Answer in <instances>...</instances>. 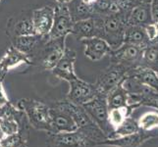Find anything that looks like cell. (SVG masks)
I'll use <instances>...</instances> for the list:
<instances>
[{"label":"cell","instance_id":"6da1fadb","mask_svg":"<svg viewBox=\"0 0 158 147\" xmlns=\"http://www.w3.org/2000/svg\"><path fill=\"white\" fill-rule=\"evenodd\" d=\"M17 107L25 113L31 126L37 129L51 133L50 107L39 100L23 98L18 101Z\"/></svg>","mask_w":158,"mask_h":147},{"label":"cell","instance_id":"7a4b0ae2","mask_svg":"<svg viewBox=\"0 0 158 147\" xmlns=\"http://www.w3.org/2000/svg\"><path fill=\"white\" fill-rule=\"evenodd\" d=\"M127 16L125 14L99 17L98 37L104 39L112 50L121 46L125 40L127 29Z\"/></svg>","mask_w":158,"mask_h":147},{"label":"cell","instance_id":"3957f363","mask_svg":"<svg viewBox=\"0 0 158 147\" xmlns=\"http://www.w3.org/2000/svg\"><path fill=\"white\" fill-rule=\"evenodd\" d=\"M66 49V39H48L31 56L32 64L37 65L43 70L52 71L61 59Z\"/></svg>","mask_w":158,"mask_h":147},{"label":"cell","instance_id":"277c9868","mask_svg":"<svg viewBox=\"0 0 158 147\" xmlns=\"http://www.w3.org/2000/svg\"><path fill=\"white\" fill-rule=\"evenodd\" d=\"M81 106L84 107L92 121L96 124V126L102 130L107 137L108 134H110L113 132V129L108 122L109 109L107 105L106 94L99 92L94 98H92L90 101Z\"/></svg>","mask_w":158,"mask_h":147},{"label":"cell","instance_id":"5b68a950","mask_svg":"<svg viewBox=\"0 0 158 147\" xmlns=\"http://www.w3.org/2000/svg\"><path fill=\"white\" fill-rule=\"evenodd\" d=\"M130 70H132V68L125 64L110 62V65L100 72L94 84L97 90L100 93L107 94L112 88L121 84Z\"/></svg>","mask_w":158,"mask_h":147},{"label":"cell","instance_id":"8992f818","mask_svg":"<svg viewBox=\"0 0 158 147\" xmlns=\"http://www.w3.org/2000/svg\"><path fill=\"white\" fill-rule=\"evenodd\" d=\"M54 21L52 29L48 35V39H66L67 35L72 32L74 21L71 17L67 4H59L55 7Z\"/></svg>","mask_w":158,"mask_h":147},{"label":"cell","instance_id":"52a82bcc","mask_svg":"<svg viewBox=\"0 0 158 147\" xmlns=\"http://www.w3.org/2000/svg\"><path fill=\"white\" fill-rule=\"evenodd\" d=\"M49 107H50V119H51L50 134L71 133L79 129L73 117L61 106L59 101L55 102Z\"/></svg>","mask_w":158,"mask_h":147},{"label":"cell","instance_id":"ba28073f","mask_svg":"<svg viewBox=\"0 0 158 147\" xmlns=\"http://www.w3.org/2000/svg\"><path fill=\"white\" fill-rule=\"evenodd\" d=\"M69 84L70 90L67 94V100L76 105H84L99 93L95 84L86 83L79 78L71 80Z\"/></svg>","mask_w":158,"mask_h":147},{"label":"cell","instance_id":"9c48e42d","mask_svg":"<svg viewBox=\"0 0 158 147\" xmlns=\"http://www.w3.org/2000/svg\"><path fill=\"white\" fill-rule=\"evenodd\" d=\"M51 147H95L96 144L83 130L77 129L71 133L50 134Z\"/></svg>","mask_w":158,"mask_h":147},{"label":"cell","instance_id":"30bf717a","mask_svg":"<svg viewBox=\"0 0 158 147\" xmlns=\"http://www.w3.org/2000/svg\"><path fill=\"white\" fill-rule=\"evenodd\" d=\"M143 51V47L130 43H123L119 48L112 50L108 56L110 58V62L122 63L134 69L141 65Z\"/></svg>","mask_w":158,"mask_h":147},{"label":"cell","instance_id":"8fae6325","mask_svg":"<svg viewBox=\"0 0 158 147\" xmlns=\"http://www.w3.org/2000/svg\"><path fill=\"white\" fill-rule=\"evenodd\" d=\"M24 116L25 113L10 102L0 109V127L6 137L16 134L20 132V122Z\"/></svg>","mask_w":158,"mask_h":147},{"label":"cell","instance_id":"7c38bea8","mask_svg":"<svg viewBox=\"0 0 158 147\" xmlns=\"http://www.w3.org/2000/svg\"><path fill=\"white\" fill-rule=\"evenodd\" d=\"M153 132V130H152ZM152 132H144L139 129L138 133L125 135L116 138H106L101 141L98 146H110V147H140L146 141L158 137V133Z\"/></svg>","mask_w":158,"mask_h":147},{"label":"cell","instance_id":"4fadbf2b","mask_svg":"<svg viewBox=\"0 0 158 147\" xmlns=\"http://www.w3.org/2000/svg\"><path fill=\"white\" fill-rule=\"evenodd\" d=\"M54 13H55V8L50 5H46L32 11L31 21L35 35L44 37L48 36L53 26Z\"/></svg>","mask_w":158,"mask_h":147},{"label":"cell","instance_id":"5bb4252c","mask_svg":"<svg viewBox=\"0 0 158 147\" xmlns=\"http://www.w3.org/2000/svg\"><path fill=\"white\" fill-rule=\"evenodd\" d=\"M21 65H32L31 58L14 45H10L0 59V76L4 78L8 72Z\"/></svg>","mask_w":158,"mask_h":147},{"label":"cell","instance_id":"9a60e30c","mask_svg":"<svg viewBox=\"0 0 158 147\" xmlns=\"http://www.w3.org/2000/svg\"><path fill=\"white\" fill-rule=\"evenodd\" d=\"M76 57H77V54L74 50L68 48L65 49L63 56L52 70L53 75L60 80H66L67 83L77 79L78 77L75 73Z\"/></svg>","mask_w":158,"mask_h":147},{"label":"cell","instance_id":"2e32d148","mask_svg":"<svg viewBox=\"0 0 158 147\" xmlns=\"http://www.w3.org/2000/svg\"><path fill=\"white\" fill-rule=\"evenodd\" d=\"M81 42L85 45V55L91 61H99L112 51L110 45L101 37L84 39Z\"/></svg>","mask_w":158,"mask_h":147},{"label":"cell","instance_id":"e0dca14e","mask_svg":"<svg viewBox=\"0 0 158 147\" xmlns=\"http://www.w3.org/2000/svg\"><path fill=\"white\" fill-rule=\"evenodd\" d=\"M99 32V16H94L85 20L75 22L71 34L79 39L98 37Z\"/></svg>","mask_w":158,"mask_h":147},{"label":"cell","instance_id":"ac0fdd59","mask_svg":"<svg viewBox=\"0 0 158 147\" xmlns=\"http://www.w3.org/2000/svg\"><path fill=\"white\" fill-rule=\"evenodd\" d=\"M47 39L48 37L40 36L39 35L17 36L13 39L12 45H14L20 51L26 53L27 55H29L31 58L35 52L47 40Z\"/></svg>","mask_w":158,"mask_h":147},{"label":"cell","instance_id":"d6986e66","mask_svg":"<svg viewBox=\"0 0 158 147\" xmlns=\"http://www.w3.org/2000/svg\"><path fill=\"white\" fill-rule=\"evenodd\" d=\"M126 16L128 27H144L152 22L149 5L138 3L135 6H134L130 10V12Z\"/></svg>","mask_w":158,"mask_h":147},{"label":"cell","instance_id":"ffe728a7","mask_svg":"<svg viewBox=\"0 0 158 147\" xmlns=\"http://www.w3.org/2000/svg\"><path fill=\"white\" fill-rule=\"evenodd\" d=\"M7 35L12 36L13 39L17 36L35 35L31 16H27V17L18 19L13 24L9 23L7 25Z\"/></svg>","mask_w":158,"mask_h":147},{"label":"cell","instance_id":"44dd1931","mask_svg":"<svg viewBox=\"0 0 158 147\" xmlns=\"http://www.w3.org/2000/svg\"><path fill=\"white\" fill-rule=\"evenodd\" d=\"M67 5L74 23L81 20L94 17L92 4H86L83 0H72Z\"/></svg>","mask_w":158,"mask_h":147},{"label":"cell","instance_id":"7402d4cb","mask_svg":"<svg viewBox=\"0 0 158 147\" xmlns=\"http://www.w3.org/2000/svg\"><path fill=\"white\" fill-rule=\"evenodd\" d=\"M148 39L146 36L144 27H127L125 32V40L124 43H130L139 47L144 48L148 44Z\"/></svg>","mask_w":158,"mask_h":147},{"label":"cell","instance_id":"603a6c76","mask_svg":"<svg viewBox=\"0 0 158 147\" xmlns=\"http://www.w3.org/2000/svg\"><path fill=\"white\" fill-rule=\"evenodd\" d=\"M139 108L135 105H128L125 107H119V108H113L109 109L108 111V122L111 126L112 129L114 130L118 128L125 120L128 117L132 116V113L135 109Z\"/></svg>","mask_w":158,"mask_h":147},{"label":"cell","instance_id":"cb8c5ba5","mask_svg":"<svg viewBox=\"0 0 158 147\" xmlns=\"http://www.w3.org/2000/svg\"><path fill=\"white\" fill-rule=\"evenodd\" d=\"M140 66L150 68L158 73V39L148 42L143 48Z\"/></svg>","mask_w":158,"mask_h":147},{"label":"cell","instance_id":"d4e9b609","mask_svg":"<svg viewBox=\"0 0 158 147\" xmlns=\"http://www.w3.org/2000/svg\"><path fill=\"white\" fill-rule=\"evenodd\" d=\"M129 93L123 88L121 84L116 85L106 94L108 109L128 106Z\"/></svg>","mask_w":158,"mask_h":147},{"label":"cell","instance_id":"484cf974","mask_svg":"<svg viewBox=\"0 0 158 147\" xmlns=\"http://www.w3.org/2000/svg\"><path fill=\"white\" fill-rule=\"evenodd\" d=\"M133 72L143 84L149 86L158 92V73L148 67L139 66L132 69Z\"/></svg>","mask_w":158,"mask_h":147},{"label":"cell","instance_id":"4316f807","mask_svg":"<svg viewBox=\"0 0 158 147\" xmlns=\"http://www.w3.org/2000/svg\"><path fill=\"white\" fill-rule=\"evenodd\" d=\"M139 130V128L138 125V120H135L132 118V116H130L118 128L114 129L110 134H108L107 138H116V137H125V135L138 133Z\"/></svg>","mask_w":158,"mask_h":147},{"label":"cell","instance_id":"83f0119b","mask_svg":"<svg viewBox=\"0 0 158 147\" xmlns=\"http://www.w3.org/2000/svg\"><path fill=\"white\" fill-rule=\"evenodd\" d=\"M139 128L144 132L158 129V111H148L141 115L138 120Z\"/></svg>","mask_w":158,"mask_h":147},{"label":"cell","instance_id":"f1b7e54d","mask_svg":"<svg viewBox=\"0 0 158 147\" xmlns=\"http://www.w3.org/2000/svg\"><path fill=\"white\" fill-rule=\"evenodd\" d=\"M112 1L113 0H96L94 3H92L94 16H99V17L109 16V9Z\"/></svg>","mask_w":158,"mask_h":147},{"label":"cell","instance_id":"f546056e","mask_svg":"<svg viewBox=\"0 0 158 147\" xmlns=\"http://www.w3.org/2000/svg\"><path fill=\"white\" fill-rule=\"evenodd\" d=\"M0 141L3 147H21L24 145V140L20 132L13 135H7Z\"/></svg>","mask_w":158,"mask_h":147},{"label":"cell","instance_id":"4dcf8cb0","mask_svg":"<svg viewBox=\"0 0 158 147\" xmlns=\"http://www.w3.org/2000/svg\"><path fill=\"white\" fill-rule=\"evenodd\" d=\"M144 31L149 42L158 39V25L151 22V23L144 26Z\"/></svg>","mask_w":158,"mask_h":147},{"label":"cell","instance_id":"1f68e13d","mask_svg":"<svg viewBox=\"0 0 158 147\" xmlns=\"http://www.w3.org/2000/svg\"><path fill=\"white\" fill-rule=\"evenodd\" d=\"M116 1L125 15H127L130 12V10L138 4L137 0H116Z\"/></svg>","mask_w":158,"mask_h":147},{"label":"cell","instance_id":"d6a6232c","mask_svg":"<svg viewBox=\"0 0 158 147\" xmlns=\"http://www.w3.org/2000/svg\"><path fill=\"white\" fill-rule=\"evenodd\" d=\"M9 99H8V96L6 94L4 89V86H3V77L0 76V109H2L4 106H6L8 103H9Z\"/></svg>","mask_w":158,"mask_h":147},{"label":"cell","instance_id":"836d02e7","mask_svg":"<svg viewBox=\"0 0 158 147\" xmlns=\"http://www.w3.org/2000/svg\"><path fill=\"white\" fill-rule=\"evenodd\" d=\"M149 8L152 23L158 25V0H152L149 4Z\"/></svg>","mask_w":158,"mask_h":147},{"label":"cell","instance_id":"e575fe53","mask_svg":"<svg viewBox=\"0 0 158 147\" xmlns=\"http://www.w3.org/2000/svg\"><path fill=\"white\" fill-rule=\"evenodd\" d=\"M138 3L139 4H144V5H149L152 0H137Z\"/></svg>","mask_w":158,"mask_h":147},{"label":"cell","instance_id":"d590c367","mask_svg":"<svg viewBox=\"0 0 158 147\" xmlns=\"http://www.w3.org/2000/svg\"><path fill=\"white\" fill-rule=\"evenodd\" d=\"M55 1L59 4H68L69 2L72 1V0H55Z\"/></svg>","mask_w":158,"mask_h":147},{"label":"cell","instance_id":"8d00e7d4","mask_svg":"<svg viewBox=\"0 0 158 147\" xmlns=\"http://www.w3.org/2000/svg\"><path fill=\"white\" fill-rule=\"evenodd\" d=\"M6 135H5V133H3V130H2V129H1V127H0V140L1 139H3Z\"/></svg>","mask_w":158,"mask_h":147},{"label":"cell","instance_id":"74e56055","mask_svg":"<svg viewBox=\"0 0 158 147\" xmlns=\"http://www.w3.org/2000/svg\"><path fill=\"white\" fill-rule=\"evenodd\" d=\"M0 147H3V146H2V144H1V141H0Z\"/></svg>","mask_w":158,"mask_h":147},{"label":"cell","instance_id":"f35d334b","mask_svg":"<svg viewBox=\"0 0 158 147\" xmlns=\"http://www.w3.org/2000/svg\"><path fill=\"white\" fill-rule=\"evenodd\" d=\"M0 1H1V0H0Z\"/></svg>","mask_w":158,"mask_h":147}]
</instances>
